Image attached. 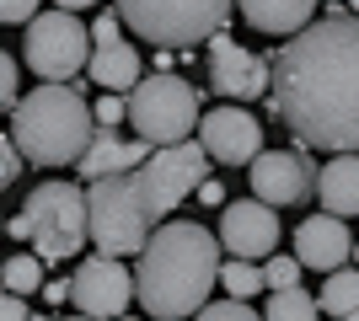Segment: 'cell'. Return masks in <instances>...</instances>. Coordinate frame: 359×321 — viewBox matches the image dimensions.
Masks as SVG:
<instances>
[{"label":"cell","instance_id":"cell-1","mask_svg":"<svg viewBox=\"0 0 359 321\" xmlns=\"http://www.w3.org/2000/svg\"><path fill=\"white\" fill-rule=\"evenodd\" d=\"M269 107L295 129L300 145L359 155V16L332 6L316 27L273 54Z\"/></svg>","mask_w":359,"mask_h":321},{"label":"cell","instance_id":"cell-2","mask_svg":"<svg viewBox=\"0 0 359 321\" xmlns=\"http://www.w3.org/2000/svg\"><path fill=\"white\" fill-rule=\"evenodd\" d=\"M220 241L198 220H166L135 262L140 306L150 321H188L210 306V290L220 284Z\"/></svg>","mask_w":359,"mask_h":321},{"label":"cell","instance_id":"cell-3","mask_svg":"<svg viewBox=\"0 0 359 321\" xmlns=\"http://www.w3.org/2000/svg\"><path fill=\"white\" fill-rule=\"evenodd\" d=\"M6 134L32 166H81L97 139V107L81 97V86H38L22 97Z\"/></svg>","mask_w":359,"mask_h":321},{"label":"cell","instance_id":"cell-4","mask_svg":"<svg viewBox=\"0 0 359 321\" xmlns=\"http://www.w3.org/2000/svg\"><path fill=\"white\" fill-rule=\"evenodd\" d=\"M11 236L27 241L43 262H70L81 246L91 241V204L86 187L65 183V177H48L27 193L22 214L11 220Z\"/></svg>","mask_w":359,"mask_h":321},{"label":"cell","instance_id":"cell-5","mask_svg":"<svg viewBox=\"0 0 359 321\" xmlns=\"http://www.w3.org/2000/svg\"><path fill=\"white\" fill-rule=\"evenodd\" d=\"M86 204H91V246L102 257H135L150 246L156 236V220H150V204H145V187H140V171L129 177H107V183H91L86 187Z\"/></svg>","mask_w":359,"mask_h":321},{"label":"cell","instance_id":"cell-6","mask_svg":"<svg viewBox=\"0 0 359 321\" xmlns=\"http://www.w3.org/2000/svg\"><path fill=\"white\" fill-rule=\"evenodd\" d=\"M118 16L135 38H150L161 54H177L194 43H215L231 22V6L225 0H123Z\"/></svg>","mask_w":359,"mask_h":321},{"label":"cell","instance_id":"cell-7","mask_svg":"<svg viewBox=\"0 0 359 321\" xmlns=\"http://www.w3.org/2000/svg\"><path fill=\"white\" fill-rule=\"evenodd\" d=\"M198 123H204V107H198L194 80L172 76V70H150L140 80V92L129 97V129L145 139L150 150L188 145Z\"/></svg>","mask_w":359,"mask_h":321},{"label":"cell","instance_id":"cell-8","mask_svg":"<svg viewBox=\"0 0 359 321\" xmlns=\"http://www.w3.org/2000/svg\"><path fill=\"white\" fill-rule=\"evenodd\" d=\"M91 27L75 6H48L27 32H22V59L43 86H70L81 70H91Z\"/></svg>","mask_w":359,"mask_h":321},{"label":"cell","instance_id":"cell-9","mask_svg":"<svg viewBox=\"0 0 359 321\" xmlns=\"http://www.w3.org/2000/svg\"><path fill=\"white\" fill-rule=\"evenodd\" d=\"M204 183H210V150H204L198 139L172 145V150H156L145 166H140V187H145V204H150V220H156V225H166L172 209H182V199L198 193Z\"/></svg>","mask_w":359,"mask_h":321},{"label":"cell","instance_id":"cell-10","mask_svg":"<svg viewBox=\"0 0 359 321\" xmlns=\"http://www.w3.org/2000/svg\"><path fill=\"white\" fill-rule=\"evenodd\" d=\"M75 316H86V321H123V311H129V300H140V284L135 273L123 268L118 257H81L75 262Z\"/></svg>","mask_w":359,"mask_h":321},{"label":"cell","instance_id":"cell-11","mask_svg":"<svg viewBox=\"0 0 359 321\" xmlns=\"http://www.w3.org/2000/svg\"><path fill=\"white\" fill-rule=\"evenodd\" d=\"M123 16H118V6L113 11H102L97 16V27H91V70L86 76L102 86L107 97H135L140 92V80H145V64H140V48L123 38Z\"/></svg>","mask_w":359,"mask_h":321},{"label":"cell","instance_id":"cell-12","mask_svg":"<svg viewBox=\"0 0 359 321\" xmlns=\"http://www.w3.org/2000/svg\"><path fill=\"white\" fill-rule=\"evenodd\" d=\"M210 86L225 97L231 107L241 102H257V97H273V59L241 48L236 38H215L210 43Z\"/></svg>","mask_w":359,"mask_h":321},{"label":"cell","instance_id":"cell-13","mask_svg":"<svg viewBox=\"0 0 359 321\" xmlns=\"http://www.w3.org/2000/svg\"><path fill=\"white\" fill-rule=\"evenodd\" d=\"M220 246L236 262H269L279 257V209L257 199H236L220 209Z\"/></svg>","mask_w":359,"mask_h":321},{"label":"cell","instance_id":"cell-14","mask_svg":"<svg viewBox=\"0 0 359 321\" xmlns=\"http://www.w3.org/2000/svg\"><path fill=\"white\" fill-rule=\"evenodd\" d=\"M247 177H252V199L269 209H295L316 193V166L300 150H263L247 166Z\"/></svg>","mask_w":359,"mask_h":321},{"label":"cell","instance_id":"cell-15","mask_svg":"<svg viewBox=\"0 0 359 321\" xmlns=\"http://www.w3.org/2000/svg\"><path fill=\"white\" fill-rule=\"evenodd\" d=\"M198 145L210 150V161H220V166H252L257 155H263V123L247 113V107H215V113H204V123H198Z\"/></svg>","mask_w":359,"mask_h":321},{"label":"cell","instance_id":"cell-16","mask_svg":"<svg viewBox=\"0 0 359 321\" xmlns=\"http://www.w3.org/2000/svg\"><path fill=\"white\" fill-rule=\"evenodd\" d=\"M354 236H348V220L338 214H311L295 225V257L300 268H316V273H344L354 262Z\"/></svg>","mask_w":359,"mask_h":321},{"label":"cell","instance_id":"cell-17","mask_svg":"<svg viewBox=\"0 0 359 321\" xmlns=\"http://www.w3.org/2000/svg\"><path fill=\"white\" fill-rule=\"evenodd\" d=\"M150 145L140 134H118V129H97V139H91V150H86V161H81V177H86V187L91 183H107V177H129V171H140L150 161Z\"/></svg>","mask_w":359,"mask_h":321},{"label":"cell","instance_id":"cell-18","mask_svg":"<svg viewBox=\"0 0 359 321\" xmlns=\"http://www.w3.org/2000/svg\"><path fill=\"white\" fill-rule=\"evenodd\" d=\"M316 204L338 220L359 214V155H332L327 166L316 171Z\"/></svg>","mask_w":359,"mask_h":321},{"label":"cell","instance_id":"cell-19","mask_svg":"<svg viewBox=\"0 0 359 321\" xmlns=\"http://www.w3.org/2000/svg\"><path fill=\"white\" fill-rule=\"evenodd\" d=\"M241 16L252 22L257 32H269V38H300L306 27H316L322 16H316V6H306V0H279V6H269V0H247L241 6Z\"/></svg>","mask_w":359,"mask_h":321},{"label":"cell","instance_id":"cell-20","mask_svg":"<svg viewBox=\"0 0 359 321\" xmlns=\"http://www.w3.org/2000/svg\"><path fill=\"white\" fill-rule=\"evenodd\" d=\"M322 316L327 321H344L359 311V268H344V273H327L322 278Z\"/></svg>","mask_w":359,"mask_h":321},{"label":"cell","instance_id":"cell-21","mask_svg":"<svg viewBox=\"0 0 359 321\" xmlns=\"http://www.w3.org/2000/svg\"><path fill=\"white\" fill-rule=\"evenodd\" d=\"M43 290V257L38 252H11L6 257V294H38Z\"/></svg>","mask_w":359,"mask_h":321},{"label":"cell","instance_id":"cell-22","mask_svg":"<svg viewBox=\"0 0 359 321\" xmlns=\"http://www.w3.org/2000/svg\"><path fill=\"white\" fill-rule=\"evenodd\" d=\"M220 290L231 294V300H252V294H263L269 290V278H263V268H257V262H225L220 268Z\"/></svg>","mask_w":359,"mask_h":321},{"label":"cell","instance_id":"cell-23","mask_svg":"<svg viewBox=\"0 0 359 321\" xmlns=\"http://www.w3.org/2000/svg\"><path fill=\"white\" fill-rule=\"evenodd\" d=\"M263 321H322V306H316V294H306V290L269 294V311H263Z\"/></svg>","mask_w":359,"mask_h":321},{"label":"cell","instance_id":"cell-24","mask_svg":"<svg viewBox=\"0 0 359 321\" xmlns=\"http://www.w3.org/2000/svg\"><path fill=\"white\" fill-rule=\"evenodd\" d=\"M300 273H306V268H300V257L295 252H279V257H269L263 262V278H269V294H290V290H300Z\"/></svg>","mask_w":359,"mask_h":321},{"label":"cell","instance_id":"cell-25","mask_svg":"<svg viewBox=\"0 0 359 321\" xmlns=\"http://www.w3.org/2000/svg\"><path fill=\"white\" fill-rule=\"evenodd\" d=\"M194 321H263L247 300H215V306H204Z\"/></svg>","mask_w":359,"mask_h":321},{"label":"cell","instance_id":"cell-26","mask_svg":"<svg viewBox=\"0 0 359 321\" xmlns=\"http://www.w3.org/2000/svg\"><path fill=\"white\" fill-rule=\"evenodd\" d=\"M118 123H129V97H97V129H118Z\"/></svg>","mask_w":359,"mask_h":321},{"label":"cell","instance_id":"cell-27","mask_svg":"<svg viewBox=\"0 0 359 321\" xmlns=\"http://www.w3.org/2000/svg\"><path fill=\"white\" fill-rule=\"evenodd\" d=\"M0 102H6V113L22 107V97H16V54H0Z\"/></svg>","mask_w":359,"mask_h":321},{"label":"cell","instance_id":"cell-28","mask_svg":"<svg viewBox=\"0 0 359 321\" xmlns=\"http://www.w3.org/2000/svg\"><path fill=\"white\" fill-rule=\"evenodd\" d=\"M38 16H43V6H32V0H6V6H0V22H22V27H32V22H38Z\"/></svg>","mask_w":359,"mask_h":321},{"label":"cell","instance_id":"cell-29","mask_svg":"<svg viewBox=\"0 0 359 321\" xmlns=\"http://www.w3.org/2000/svg\"><path fill=\"white\" fill-rule=\"evenodd\" d=\"M16 171H22V150H16V139L6 134V139H0V187H11Z\"/></svg>","mask_w":359,"mask_h":321},{"label":"cell","instance_id":"cell-30","mask_svg":"<svg viewBox=\"0 0 359 321\" xmlns=\"http://www.w3.org/2000/svg\"><path fill=\"white\" fill-rule=\"evenodd\" d=\"M43 300H48V306H65V300H75V284H70V278H48Z\"/></svg>","mask_w":359,"mask_h":321},{"label":"cell","instance_id":"cell-31","mask_svg":"<svg viewBox=\"0 0 359 321\" xmlns=\"http://www.w3.org/2000/svg\"><path fill=\"white\" fill-rule=\"evenodd\" d=\"M0 321H27V306H22V294H6V300H0Z\"/></svg>","mask_w":359,"mask_h":321},{"label":"cell","instance_id":"cell-32","mask_svg":"<svg viewBox=\"0 0 359 321\" xmlns=\"http://www.w3.org/2000/svg\"><path fill=\"white\" fill-rule=\"evenodd\" d=\"M198 199H204V204H225V187H220V183H215V177H210V183L198 187Z\"/></svg>","mask_w":359,"mask_h":321},{"label":"cell","instance_id":"cell-33","mask_svg":"<svg viewBox=\"0 0 359 321\" xmlns=\"http://www.w3.org/2000/svg\"><path fill=\"white\" fill-rule=\"evenodd\" d=\"M38 321H86V316H38Z\"/></svg>","mask_w":359,"mask_h":321},{"label":"cell","instance_id":"cell-34","mask_svg":"<svg viewBox=\"0 0 359 321\" xmlns=\"http://www.w3.org/2000/svg\"><path fill=\"white\" fill-rule=\"evenodd\" d=\"M354 268H359V246H354Z\"/></svg>","mask_w":359,"mask_h":321},{"label":"cell","instance_id":"cell-35","mask_svg":"<svg viewBox=\"0 0 359 321\" xmlns=\"http://www.w3.org/2000/svg\"><path fill=\"white\" fill-rule=\"evenodd\" d=\"M344 321H359V311H354V316H344Z\"/></svg>","mask_w":359,"mask_h":321},{"label":"cell","instance_id":"cell-36","mask_svg":"<svg viewBox=\"0 0 359 321\" xmlns=\"http://www.w3.org/2000/svg\"><path fill=\"white\" fill-rule=\"evenodd\" d=\"M123 321H140V316H123Z\"/></svg>","mask_w":359,"mask_h":321}]
</instances>
